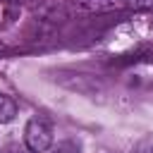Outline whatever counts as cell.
<instances>
[{
  "label": "cell",
  "instance_id": "6da1fadb",
  "mask_svg": "<svg viewBox=\"0 0 153 153\" xmlns=\"http://www.w3.org/2000/svg\"><path fill=\"white\" fill-rule=\"evenodd\" d=\"M53 122L45 115H33L26 127H24V143L33 151V153H45L53 146Z\"/></svg>",
  "mask_w": 153,
  "mask_h": 153
},
{
  "label": "cell",
  "instance_id": "3957f363",
  "mask_svg": "<svg viewBox=\"0 0 153 153\" xmlns=\"http://www.w3.org/2000/svg\"><path fill=\"white\" fill-rule=\"evenodd\" d=\"M14 117H17V103H14V98L0 93V124L12 122Z\"/></svg>",
  "mask_w": 153,
  "mask_h": 153
},
{
  "label": "cell",
  "instance_id": "7a4b0ae2",
  "mask_svg": "<svg viewBox=\"0 0 153 153\" xmlns=\"http://www.w3.org/2000/svg\"><path fill=\"white\" fill-rule=\"evenodd\" d=\"M76 7L84 10V12H103V10L122 7V0H79Z\"/></svg>",
  "mask_w": 153,
  "mask_h": 153
},
{
  "label": "cell",
  "instance_id": "277c9868",
  "mask_svg": "<svg viewBox=\"0 0 153 153\" xmlns=\"http://www.w3.org/2000/svg\"><path fill=\"white\" fill-rule=\"evenodd\" d=\"M131 153H153V134H146L143 139H139L134 143V151Z\"/></svg>",
  "mask_w": 153,
  "mask_h": 153
},
{
  "label": "cell",
  "instance_id": "8992f818",
  "mask_svg": "<svg viewBox=\"0 0 153 153\" xmlns=\"http://www.w3.org/2000/svg\"><path fill=\"white\" fill-rule=\"evenodd\" d=\"M48 153H79V148H76L74 143H69V141H65V143H57V146H50V148H48Z\"/></svg>",
  "mask_w": 153,
  "mask_h": 153
},
{
  "label": "cell",
  "instance_id": "5b68a950",
  "mask_svg": "<svg viewBox=\"0 0 153 153\" xmlns=\"http://www.w3.org/2000/svg\"><path fill=\"white\" fill-rule=\"evenodd\" d=\"M0 153H33L26 143H7L0 148Z\"/></svg>",
  "mask_w": 153,
  "mask_h": 153
},
{
  "label": "cell",
  "instance_id": "52a82bcc",
  "mask_svg": "<svg viewBox=\"0 0 153 153\" xmlns=\"http://www.w3.org/2000/svg\"><path fill=\"white\" fill-rule=\"evenodd\" d=\"M134 5H139V7H153V0H134Z\"/></svg>",
  "mask_w": 153,
  "mask_h": 153
}]
</instances>
